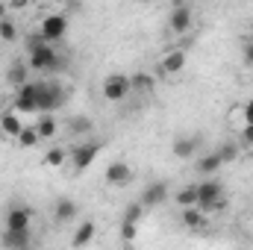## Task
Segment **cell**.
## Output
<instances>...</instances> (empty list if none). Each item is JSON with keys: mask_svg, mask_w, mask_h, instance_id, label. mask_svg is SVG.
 I'll return each mask as SVG.
<instances>
[{"mask_svg": "<svg viewBox=\"0 0 253 250\" xmlns=\"http://www.w3.org/2000/svg\"><path fill=\"white\" fill-rule=\"evenodd\" d=\"M197 206L203 212H218L227 206V197H224V186L212 177H206L203 183H197Z\"/></svg>", "mask_w": 253, "mask_h": 250, "instance_id": "cell-1", "label": "cell"}, {"mask_svg": "<svg viewBox=\"0 0 253 250\" xmlns=\"http://www.w3.org/2000/svg\"><path fill=\"white\" fill-rule=\"evenodd\" d=\"M65 106V88L59 83H39V112H56Z\"/></svg>", "mask_w": 253, "mask_h": 250, "instance_id": "cell-2", "label": "cell"}, {"mask_svg": "<svg viewBox=\"0 0 253 250\" xmlns=\"http://www.w3.org/2000/svg\"><path fill=\"white\" fill-rule=\"evenodd\" d=\"M100 91H103V100H109V103H121V100H126V94L132 91L129 77H126V74H109V77L103 80Z\"/></svg>", "mask_w": 253, "mask_h": 250, "instance_id": "cell-3", "label": "cell"}, {"mask_svg": "<svg viewBox=\"0 0 253 250\" xmlns=\"http://www.w3.org/2000/svg\"><path fill=\"white\" fill-rule=\"evenodd\" d=\"M30 68H33V71H56V68H59V56H56V50L50 47V42H44L42 47L30 50Z\"/></svg>", "mask_w": 253, "mask_h": 250, "instance_id": "cell-4", "label": "cell"}, {"mask_svg": "<svg viewBox=\"0 0 253 250\" xmlns=\"http://www.w3.org/2000/svg\"><path fill=\"white\" fill-rule=\"evenodd\" d=\"M100 150H103L100 141H83V144H77V147L71 150V162H74V168H77V171H85V168L97 159Z\"/></svg>", "mask_w": 253, "mask_h": 250, "instance_id": "cell-5", "label": "cell"}, {"mask_svg": "<svg viewBox=\"0 0 253 250\" xmlns=\"http://www.w3.org/2000/svg\"><path fill=\"white\" fill-rule=\"evenodd\" d=\"M18 112H39V83H24L15 94Z\"/></svg>", "mask_w": 253, "mask_h": 250, "instance_id": "cell-6", "label": "cell"}, {"mask_svg": "<svg viewBox=\"0 0 253 250\" xmlns=\"http://www.w3.org/2000/svg\"><path fill=\"white\" fill-rule=\"evenodd\" d=\"M39 33L53 44V42H59V39H65V33H68V18L65 15H47L44 21H42V27H39Z\"/></svg>", "mask_w": 253, "mask_h": 250, "instance_id": "cell-7", "label": "cell"}, {"mask_svg": "<svg viewBox=\"0 0 253 250\" xmlns=\"http://www.w3.org/2000/svg\"><path fill=\"white\" fill-rule=\"evenodd\" d=\"M132 177H135V171H132L126 162H121V159L112 162V165L106 168V183H109L112 188H126L129 183H132Z\"/></svg>", "mask_w": 253, "mask_h": 250, "instance_id": "cell-8", "label": "cell"}, {"mask_svg": "<svg viewBox=\"0 0 253 250\" xmlns=\"http://www.w3.org/2000/svg\"><path fill=\"white\" fill-rule=\"evenodd\" d=\"M168 186L165 183H150V186H144V191H141V203H144V209H156V206H162V203H168Z\"/></svg>", "mask_w": 253, "mask_h": 250, "instance_id": "cell-9", "label": "cell"}, {"mask_svg": "<svg viewBox=\"0 0 253 250\" xmlns=\"http://www.w3.org/2000/svg\"><path fill=\"white\" fill-rule=\"evenodd\" d=\"M6 227L9 230H30L33 227V212L27 206H9L6 209Z\"/></svg>", "mask_w": 253, "mask_h": 250, "instance_id": "cell-10", "label": "cell"}, {"mask_svg": "<svg viewBox=\"0 0 253 250\" xmlns=\"http://www.w3.org/2000/svg\"><path fill=\"white\" fill-rule=\"evenodd\" d=\"M200 141H203V138H200V135H194V132H191V135H180V138L174 141V147H171V150H174V156H177V159H191V156H197Z\"/></svg>", "mask_w": 253, "mask_h": 250, "instance_id": "cell-11", "label": "cell"}, {"mask_svg": "<svg viewBox=\"0 0 253 250\" xmlns=\"http://www.w3.org/2000/svg\"><path fill=\"white\" fill-rule=\"evenodd\" d=\"M0 245L3 248H12V250H21V248H30L33 245V233L30 230H3V236H0Z\"/></svg>", "mask_w": 253, "mask_h": 250, "instance_id": "cell-12", "label": "cell"}, {"mask_svg": "<svg viewBox=\"0 0 253 250\" xmlns=\"http://www.w3.org/2000/svg\"><path fill=\"white\" fill-rule=\"evenodd\" d=\"M168 27H171V33H189L191 30V9L189 6H174L171 9V15H168Z\"/></svg>", "mask_w": 253, "mask_h": 250, "instance_id": "cell-13", "label": "cell"}, {"mask_svg": "<svg viewBox=\"0 0 253 250\" xmlns=\"http://www.w3.org/2000/svg\"><path fill=\"white\" fill-rule=\"evenodd\" d=\"M77 203L71 200V197H59L56 203H53V221L56 224H71L74 218H77Z\"/></svg>", "mask_w": 253, "mask_h": 250, "instance_id": "cell-14", "label": "cell"}, {"mask_svg": "<svg viewBox=\"0 0 253 250\" xmlns=\"http://www.w3.org/2000/svg\"><path fill=\"white\" fill-rule=\"evenodd\" d=\"M221 156L218 153H206V156H197V162H194V168H197V174L200 177H215L218 171H221Z\"/></svg>", "mask_w": 253, "mask_h": 250, "instance_id": "cell-15", "label": "cell"}, {"mask_svg": "<svg viewBox=\"0 0 253 250\" xmlns=\"http://www.w3.org/2000/svg\"><path fill=\"white\" fill-rule=\"evenodd\" d=\"M6 83L21 88L24 83H30V62H12L6 68Z\"/></svg>", "mask_w": 253, "mask_h": 250, "instance_id": "cell-16", "label": "cell"}, {"mask_svg": "<svg viewBox=\"0 0 253 250\" xmlns=\"http://www.w3.org/2000/svg\"><path fill=\"white\" fill-rule=\"evenodd\" d=\"M183 224H186L189 230H203V227H206V212H203L200 206H186V209H183Z\"/></svg>", "mask_w": 253, "mask_h": 250, "instance_id": "cell-17", "label": "cell"}, {"mask_svg": "<svg viewBox=\"0 0 253 250\" xmlns=\"http://www.w3.org/2000/svg\"><path fill=\"white\" fill-rule=\"evenodd\" d=\"M91 239H94V221H83V224L74 230L71 245H74V248H83V245H88Z\"/></svg>", "mask_w": 253, "mask_h": 250, "instance_id": "cell-18", "label": "cell"}, {"mask_svg": "<svg viewBox=\"0 0 253 250\" xmlns=\"http://www.w3.org/2000/svg\"><path fill=\"white\" fill-rule=\"evenodd\" d=\"M36 129H39V135H42V138H53V135H56V129H59L56 118H53V112H42V118L36 121Z\"/></svg>", "mask_w": 253, "mask_h": 250, "instance_id": "cell-19", "label": "cell"}, {"mask_svg": "<svg viewBox=\"0 0 253 250\" xmlns=\"http://www.w3.org/2000/svg\"><path fill=\"white\" fill-rule=\"evenodd\" d=\"M183 65H186V50H171V53H165V59H162V71L177 74V71H183Z\"/></svg>", "mask_w": 253, "mask_h": 250, "instance_id": "cell-20", "label": "cell"}, {"mask_svg": "<svg viewBox=\"0 0 253 250\" xmlns=\"http://www.w3.org/2000/svg\"><path fill=\"white\" fill-rule=\"evenodd\" d=\"M0 129H3L6 135L18 138V132L24 129V124H21V118H18L15 112H3V115H0Z\"/></svg>", "mask_w": 253, "mask_h": 250, "instance_id": "cell-21", "label": "cell"}, {"mask_svg": "<svg viewBox=\"0 0 253 250\" xmlns=\"http://www.w3.org/2000/svg\"><path fill=\"white\" fill-rule=\"evenodd\" d=\"M215 153L221 156V162H224V165H227V162H236V159L242 156V141H224Z\"/></svg>", "mask_w": 253, "mask_h": 250, "instance_id": "cell-22", "label": "cell"}, {"mask_svg": "<svg viewBox=\"0 0 253 250\" xmlns=\"http://www.w3.org/2000/svg\"><path fill=\"white\" fill-rule=\"evenodd\" d=\"M174 203H180L183 209H186V206H197V186L180 188V191L174 194Z\"/></svg>", "mask_w": 253, "mask_h": 250, "instance_id": "cell-23", "label": "cell"}, {"mask_svg": "<svg viewBox=\"0 0 253 250\" xmlns=\"http://www.w3.org/2000/svg\"><path fill=\"white\" fill-rule=\"evenodd\" d=\"M39 138H42V135H39L36 126H24V129L18 132V144H21V147H36Z\"/></svg>", "mask_w": 253, "mask_h": 250, "instance_id": "cell-24", "label": "cell"}, {"mask_svg": "<svg viewBox=\"0 0 253 250\" xmlns=\"http://www.w3.org/2000/svg\"><path fill=\"white\" fill-rule=\"evenodd\" d=\"M65 159H68V150H65V147H50V150L44 153V165H50V168L65 165Z\"/></svg>", "mask_w": 253, "mask_h": 250, "instance_id": "cell-25", "label": "cell"}, {"mask_svg": "<svg viewBox=\"0 0 253 250\" xmlns=\"http://www.w3.org/2000/svg\"><path fill=\"white\" fill-rule=\"evenodd\" d=\"M18 39V27H15V21L6 15L3 21H0V42H15Z\"/></svg>", "mask_w": 253, "mask_h": 250, "instance_id": "cell-26", "label": "cell"}, {"mask_svg": "<svg viewBox=\"0 0 253 250\" xmlns=\"http://www.w3.org/2000/svg\"><path fill=\"white\" fill-rule=\"evenodd\" d=\"M141 215H144V203H141V200H138V203H129V209L124 212V221H121V224H138Z\"/></svg>", "mask_w": 253, "mask_h": 250, "instance_id": "cell-27", "label": "cell"}, {"mask_svg": "<svg viewBox=\"0 0 253 250\" xmlns=\"http://www.w3.org/2000/svg\"><path fill=\"white\" fill-rule=\"evenodd\" d=\"M129 85H132L135 91H150V88H153V77H147V74H135V77H129Z\"/></svg>", "mask_w": 253, "mask_h": 250, "instance_id": "cell-28", "label": "cell"}, {"mask_svg": "<svg viewBox=\"0 0 253 250\" xmlns=\"http://www.w3.org/2000/svg\"><path fill=\"white\" fill-rule=\"evenodd\" d=\"M68 129L77 132V135H80V132H88V129H91V121H88L85 115H83V118H71V121H68Z\"/></svg>", "mask_w": 253, "mask_h": 250, "instance_id": "cell-29", "label": "cell"}, {"mask_svg": "<svg viewBox=\"0 0 253 250\" xmlns=\"http://www.w3.org/2000/svg\"><path fill=\"white\" fill-rule=\"evenodd\" d=\"M242 62H245V68H253V42H245V47H242Z\"/></svg>", "mask_w": 253, "mask_h": 250, "instance_id": "cell-30", "label": "cell"}, {"mask_svg": "<svg viewBox=\"0 0 253 250\" xmlns=\"http://www.w3.org/2000/svg\"><path fill=\"white\" fill-rule=\"evenodd\" d=\"M44 42H47V39H44L42 33H36V36H30V39H27V53H30V50H36V47H42Z\"/></svg>", "mask_w": 253, "mask_h": 250, "instance_id": "cell-31", "label": "cell"}, {"mask_svg": "<svg viewBox=\"0 0 253 250\" xmlns=\"http://www.w3.org/2000/svg\"><path fill=\"white\" fill-rule=\"evenodd\" d=\"M242 144H245V147H251L253 144V124L242 126Z\"/></svg>", "mask_w": 253, "mask_h": 250, "instance_id": "cell-32", "label": "cell"}, {"mask_svg": "<svg viewBox=\"0 0 253 250\" xmlns=\"http://www.w3.org/2000/svg\"><path fill=\"white\" fill-rule=\"evenodd\" d=\"M121 239L124 242H132L135 239V224H121Z\"/></svg>", "mask_w": 253, "mask_h": 250, "instance_id": "cell-33", "label": "cell"}, {"mask_svg": "<svg viewBox=\"0 0 253 250\" xmlns=\"http://www.w3.org/2000/svg\"><path fill=\"white\" fill-rule=\"evenodd\" d=\"M242 112H245V124H253V100L245 103V109H242Z\"/></svg>", "mask_w": 253, "mask_h": 250, "instance_id": "cell-34", "label": "cell"}, {"mask_svg": "<svg viewBox=\"0 0 253 250\" xmlns=\"http://www.w3.org/2000/svg\"><path fill=\"white\" fill-rule=\"evenodd\" d=\"M6 15H9V6H6V3H3V0H0V21H3V18H6Z\"/></svg>", "mask_w": 253, "mask_h": 250, "instance_id": "cell-35", "label": "cell"}]
</instances>
